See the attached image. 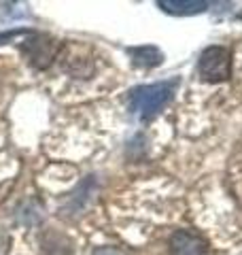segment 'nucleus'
<instances>
[{
	"mask_svg": "<svg viewBox=\"0 0 242 255\" xmlns=\"http://www.w3.org/2000/svg\"><path fill=\"white\" fill-rule=\"evenodd\" d=\"M94 255H121V253H119V251H115V249H107V247H104V249H98Z\"/></svg>",
	"mask_w": 242,
	"mask_h": 255,
	"instance_id": "423d86ee",
	"label": "nucleus"
},
{
	"mask_svg": "<svg viewBox=\"0 0 242 255\" xmlns=\"http://www.w3.org/2000/svg\"><path fill=\"white\" fill-rule=\"evenodd\" d=\"M134 66L138 68H155L164 62V53L155 45H140V47H130L127 49Z\"/></svg>",
	"mask_w": 242,
	"mask_h": 255,
	"instance_id": "20e7f679",
	"label": "nucleus"
},
{
	"mask_svg": "<svg viewBox=\"0 0 242 255\" xmlns=\"http://www.w3.org/2000/svg\"><path fill=\"white\" fill-rule=\"evenodd\" d=\"M157 6L170 15H196L204 13L211 2H206V0H159Z\"/></svg>",
	"mask_w": 242,
	"mask_h": 255,
	"instance_id": "39448f33",
	"label": "nucleus"
},
{
	"mask_svg": "<svg viewBox=\"0 0 242 255\" xmlns=\"http://www.w3.org/2000/svg\"><path fill=\"white\" fill-rule=\"evenodd\" d=\"M238 19H242V11H240V13H238Z\"/></svg>",
	"mask_w": 242,
	"mask_h": 255,
	"instance_id": "0eeeda50",
	"label": "nucleus"
},
{
	"mask_svg": "<svg viewBox=\"0 0 242 255\" xmlns=\"http://www.w3.org/2000/svg\"><path fill=\"white\" fill-rule=\"evenodd\" d=\"M198 75L208 83L228 81L232 75V53L228 47H206L198 60Z\"/></svg>",
	"mask_w": 242,
	"mask_h": 255,
	"instance_id": "f03ea898",
	"label": "nucleus"
},
{
	"mask_svg": "<svg viewBox=\"0 0 242 255\" xmlns=\"http://www.w3.org/2000/svg\"><path fill=\"white\" fill-rule=\"evenodd\" d=\"M176 87H179V79L134 87V90L130 92V96H127L130 113L134 117H138V119H151L153 115H157L159 111L172 100Z\"/></svg>",
	"mask_w": 242,
	"mask_h": 255,
	"instance_id": "f257e3e1",
	"label": "nucleus"
},
{
	"mask_svg": "<svg viewBox=\"0 0 242 255\" xmlns=\"http://www.w3.org/2000/svg\"><path fill=\"white\" fill-rule=\"evenodd\" d=\"M170 255H206L208 253V243L204 241V236H200L189 230H176L170 236L168 243Z\"/></svg>",
	"mask_w": 242,
	"mask_h": 255,
	"instance_id": "7ed1b4c3",
	"label": "nucleus"
}]
</instances>
